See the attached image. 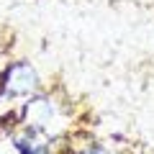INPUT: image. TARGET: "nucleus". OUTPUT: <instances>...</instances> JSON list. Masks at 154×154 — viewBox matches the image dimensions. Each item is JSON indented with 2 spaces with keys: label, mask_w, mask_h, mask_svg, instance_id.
Segmentation results:
<instances>
[{
  "label": "nucleus",
  "mask_w": 154,
  "mask_h": 154,
  "mask_svg": "<svg viewBox=\"0 0 154 154\" xmlns=\"http://www.w3.org/2000/svg\"><path fill=\"white\" fill-rule=\"evenodd\" d=\"M0 80H3V88H5L8 98H33L41 90V77H38L36 67L26 59L11 62L0 69Z\"/></svg>",
  "instance_id": "nucleus-1"
},
{
  "label": "nucleus",
  "mask_w": 154,
  "mask_h": 154,
  "mask_svg": "<svg viewBox=\"0 0 154 154\" xmlns=\"http://www.w3.org/2000/svg\"><path fill=\"white\" fill-rule=\"evenodd\" d=\"M57 121V105L49 95H33L21 105V126H33L36 131L49 134V123Z\"/></svg>",
  "instance_id": "nucleus-2"
},
{
  "label": "nucleus",
  "mask_w": 154,
  "mask_h": 154,
  "mask_svg": "<svg viewBox=\"0 0 154 154\" xmlns=\"http://www.w3.org/2000/svg\"><path fill=\"white\" fill-rule=\"evenodd\" d=\"M80 154H108V149H105L103 144H95V141H90L85 149H80Z\"/></svg>",
  "instance_id": "nucleus-3"
},
{
  "label": "nucleus",
  "mask_w": 154,
  "mask_h": 154,
  "mask_svg": "<svg viewBox=\"0 0 154 154\" xmlns=\"http://www.w3.org/2000/svg\"><path fill=\"white\" fill-rule=\"evenodd\" d=\"M31 154H51V149H49V144H38Z\"/></svg>",
  "instance_id": "nucleus-4"
}]
</instances>
